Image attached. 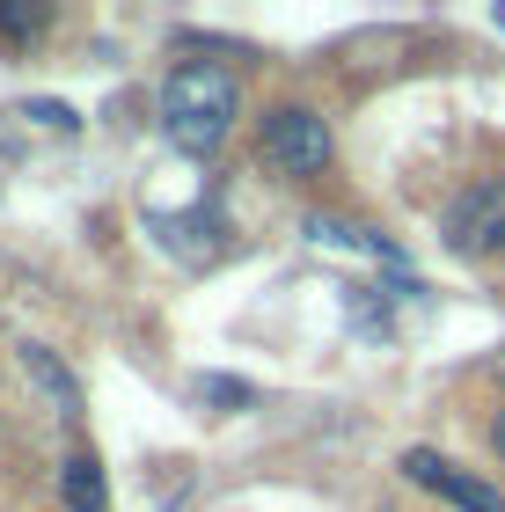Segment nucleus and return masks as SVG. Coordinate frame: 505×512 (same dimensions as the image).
I'll return each instance as SVG.
<instances>
[{
	"label": "nucleus",
	"instance_id": "obj_1",
	"mask_svg": "<svg viewBox=\"0 0 505 512\" xmlns=\"http://www.w3.org/2000/svg\"><path fill=\"white\" fill-rule=\"evenodd\" d=\"M235 74H227L220 59H191V66H176L169 88H162V125L183 154H213L227 125H235Z\"/></svg>",
	"mask_w": 505,
	"mask_h": 512
},
{
	"label": "nucleus",
	"instance_id": "obj_4",
	"mask_svg": "<svg viewBox=\"0 0 505 512\" xmlns=\"http://www.w3.org/2000/svg\"><path fill=\"white\" fill-rule=\"evenodd\" d=\"M403 476L418 483V491H432V498H447L454 512H505V498L491 491V483H476V476H462L447 454H432V447H410L403 454Z\"/></svg>",
	"mask_w": 505,
	"mask_h": 512
},
{
	"label": "nucleus",
	"instance_id": "obj_6",
	"mask_svg": "<svg viewBox=\"0 0 505 512\" xmlns=\"http://www.w3.org/2000/svg\"><path fill=\"white\" fill-rule=\"evenodd\" d=\"M22 366H30V381L59 403V417H81V388H74V374H66V366L44 352V344H22Z\"/></svg>",
	"mask_w": 505,
	"mask_h": 512
},
{
	"label": "nucleus",
	"instance_id": "obj_9",
	"mask_svg": "<svg viewBox=\"0 0 505 512\" xmlns=\"http://www.w3.org/2000/svg\"><path fill=\"white\" fill-rule=\"evenodd\" d=\"M491 447H498V454H505V410H498V425H491Z\"/></svg>",
	"mask_w": 505,
	"mask_h": 512
},
{
	"label": "nucleus",
	"instance_id": "obj_2",
	"mask_svg": "<svg viewBox=\"0 0 505 512\" xmlns=\"http://www.w3.org/2000/svg\"><path fill=\"white\" fill-rule=\"evenodd\" d=\"M264 154H271V169L279 176H323V161H330V125L315 118V110H279V118L264 125Z\"/></svg>",
	"mask_w": 505,
	"mask_h": 512
},
{
	"label": "nucleus",
	"instance_id": "obj_3",
	"mask_svg": "<svg viewBox=\"0 0 505 512\" xmlns=\"http://www.w3.org/2000/svg\"><path fill=\"white\" fill-rule=\"evenodd\" d=\"M447 249L454 256H491L505 249V183H476L447 205Z\"/></svg>",
	"mask_w": 505,
	"mask_h": 512
},
{
	"label": "nucleus",
	"instance_id": "obj_5",
	"mask_svg": "<svg viewBox=\"0 0 505 512\" xmlns=\"http://www.w3.org/2000/svg\"><path fill=\"white\" fill-rule=\"evenodd\" d=\"M66 512H110V483H103V461L96 454H74L66 461Z\"/></svg>",
	"mask_w": 505,
	"mask_h": 512
},
{
	"label": "nucleus",
	"instance_id": "obj_7",
	"mask_svg": "<svg viewBox=\"0 0 505 512\" xmlns=\"http://www.w3.org/2000/svg\"><path fill=\"white\" fill-rule=\"evenodd\" d=\"M44 30V8H0V37H37Z\"/></svg>",
	"mask_w": 505,
	"mask_h": 512
},
{
	"label": "nucleus",
	"instance_id": "obj_8",
	"mask_svg": "<svg viewBox=\"0 0 505 512\" xmlns=\"http://www.w3.org/2000/svg\"><path fill=\"white\" fill-rule=\"evenodd\" d=\"M198 395H213V403H249V388H242V381H220V374L198 381Z\"/></svg>",
	"mask_w": 505,
	"mask_h": 512
}]
</instances>
